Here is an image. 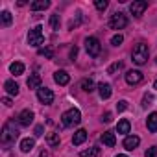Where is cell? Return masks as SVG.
Listing matches in <instances>:
<instances>
[{
    "label": "cell",
    "instance_id": "6da1fadb",
    "mask_svg": "<svg viewBox=\"0 0 157 157\" xmlns=\"http://www.w3.org/2000/svg\"><path fill=\"white\" fill-rule=\"evenodd\" d=\"M148 56H150V50H148V46H146L144 43L135 44V48H133V52H131V59H133V63H137V65H144V63L148 61Z\"/></svg>",
    "mask_w": 157,
    "mask_h": 157
},
{
    "label": "cell",
    "instance_id": "7a4b0ae2",
    "mask_svg": "<svg viewBox=\"0 0 157 157\" xmlns=\"http://www.w3.org/2000/svg\"><path fill=\"white\" fill-rule=\"evenodd\" d=\"M80 120H82V115H80V111H78V109H68V111L63 113V117H61V122H63V126H67V128L80 124Z\"/></svg>",
    "mask_w": 157,
    "mask_h": 157
},
{
    "label": "cell",
    "instance_id": "3957f363",
    "mask_svg": "<svg viewBox=\"0 0 157 157\" xmlns=\"http://www.w3.org/2000/svg\"><path fill=\"white\" fill-rule=\"evenodd\" d=\"M17 137H19V129L15 128L13 122H8V124L4 126V129H2V142H4V144H10V142H13Z\"/></svg>",
    "mask_w": 157,
    "mask_h": 157
},
{
    "label": "cell",
    "instance_id": "277c9868",
    "mask_svg": "<svg viewBox=\"0 0 157 157\" xmlns=\"http://www.w3.org/2000/svg\"><path fill=\"white\" fill-rule=\"evenodd\" d=\"M85 50H87L89 56L96 57V56H100V52H102V44H100V41H98L96 37H87V39H85Z\"/></svg>",
    "mask_w": 157,
    "mask_h": 157
},
{
    "label": "cell",
    "instance_id": "5b68a950",
    "mask_svg": "<svg viewBox=\"0 0 157 157\" xmlns=\"http://www.w3.org/2000/svg\"><path fill=\"white\" fill-rule=\"evenodd\" d=\"M41 30H43L41 26L30 30V33H28V43H30V46H41V44L44 43V35H43Z\"/></svg>",
    "mask_w": 157,
    "mask_h": 157
},
{
    "label": "cell",
    "instance_id": "8992f818",
    "mask_svg": "<svg viewBox=\"0 0 157 157\" xmlns=\"http://www.w3.org/2000/svg\"><path fill=\"white\" fill-rule=\"evenodd\" d=\"M109 26H111L113 30H122V28H126V26H128V19H126V15L120 13V11H117V13L111 17Z\"/></svg>",
    "mask_w": 157,
    "mask_h": 157
},
{
    "label": "cell",
    "instance_id": "52a82bcc",
    "mask_svg": "<svg viewBox=\"0 0 157 157\" xmlns=\"http://www.w3.org/2000/svg\"><path fill=\"white\" fill-rule=\"evenodd\" d=\"M37 98H39L41 104L50 105V104L54 102V93H52L48 87H39V89H37Z\"/></svg>",
    "mask_w": 157,
    "mask_h": 157
},
{
    "label": "cell",
    "instance_id": "ba28073f",
    "mask_svg": "<svg viewBox=\"0 0 157 157\" xmlns=\"http://www.w3.org/2000/svg\"><path fill=\"white\" fill-rule=\"evenodd\" d=\"M146 8H148V2H144V0H137V2H131L129 4V11L135 17H140L146 11Z\"/></svg>",
    "mask_w": 157,
    "mask_h": 157
},
{
    "label": "cell",
    "instance_id": "9c48e42d",
    "mask_svg": "<svg viewBox=\"0 0 157 157\" xmlns=\"http://www.w3.org/2000/svg\"><path fill=\"white\" fill-rule=\"evenodd\" d=\"M126 82H128L129 85H139V83L142 82V72H139V70H129V72L126 74Z\"/></svg>",
    "mask_w": 157,
    "mask_h": 157
},
{
    "label": "cell",
    "instance_id": "30bf717a",
    "mask_svg": "<svg viewBox=\"0 0 157 157\" xmlns=\"http://www.w3.org/2000/svg\"><path fill=\"white\" fill-rule=\"evenodd\" d=\"M32 122H33V113H32L30 109H24V111L19 115V124L26 128V126H30Z\"/></svg>",
    "mask_w": 157,
    "mask_h": 157
},
{
    "label": "cell",
    "instance_id": "8fae6325",
    "mask_svg": "<svg viewBox=\"0 0 157 157\" xmlns=\"http://www.w3.org/2000/svg\"><path fill=\"white\" fill-rule=\"evenodd\" d=\"M54 80H56L57 85H67V83L70 82V76H68L65 70H57V72L54 74Z\"/></svg>",
    "mask_w": 157,
    "mask_h": 157
},
{
    "label": "cell",
    "instance_id": "7c38bea8",
    "mask_svg": "<svg viewBox=\"0 0 157 157\" xmlns=\"http://www.w3.org/2000/svg\"><path fill=\"white\" fill-rule=\"evenodd\" d=\"M139 144H140V139H139V137H135V135H133V137H126V139H124V148H126V150H129V151H133Z\"/></svg>",
    "mask_w": 157,
    "mask_h": 157
},
{
    "label": "cell",
    "instance_id": "4fadbf2b",
    "mask_svg": "<svg viewBox=\"0 0 157 157\" xmlns=\"http://www.w3.org/2000/svg\"><path fill=\"white\" fill-rule=\"evenodd\" d=\"M100 139H102V142H104L105 146H109V148H113V146H115V142H117V139H115V133H113V131H104Z\"/></svg>",
    "mask_w": 157,
    "mask_h": 157
},
{
    "label": "cell",
    "instance_id": "5bb4252c",
    "mask_svg": "<svg viewBox=\"0 0 157 157\" xmlns=\"http://www.w3.org/2000/svg\"><path fill=\"white\" fill-rule=\"evenodd\" d=\"M98 93H100V98H102V100H107L113 91H111V85H109V83H104V82H102V83L98 85Z\"/></svg>",
    "mask_w": 157,
    "mask_h": 157
},
{
    "label": "cell",
    "instance_id": "9a60e30c",
    "mask_svg": "<svg viewBox=\"0 0 157 157\" xmlns=\"http://www.w3.org/2000/svg\"><path fill=\"white\" fill-rule=\"evenodd\" d=\"M85 139H87V131H85V129H78V131L74 133V137H72V144L80 146L82 142H85Z\"/></svg>",
    "mask_w": 157,
    "mask_h": 157
},
{
    "label": "cell",
    "instance_id": "2e32d148",
    "mask_svg": "<svg viewBox=\"0 0 157 157\" xmlns=\"http://www.w3.org/2000/svg\"><path fill=\"white\" fill-rule=\"evenodd\" d=\"M4 89H6V93H8V94H13V96H17V94H19V85H17L13 80H8V82L4 83Z\"/></svg>",
    "mask_w": 157,
    "mask_h": 157
},
{
    "label": "cell",
    "instance_id": "e0dca14e",
    "mask_svg": "<svg viewBox=\"0 0 157 157\" xmlns=\"http://www.w3.org/2000/svg\"><path fill=\"white\" fill-rule=\"evenodd\" d=\"M146 126H148V129H150L151 133H155V131H157V113H150V115H148Z\"/></svg>",
    "mask_w": 157,
    "mask_h": 157
},
{
    "label": "cell",
    "instance_id": "ac0fdd59",
    "mask_svg": "<svg viewBox=\"0 0 157 157\" xmlns=\"http://www.w3.org/2000/svg\"><path fill=\"white\" fill-rule=\"evenodd\" d=\"M30 8H32V11L46 10V8H50V2H48V0H37V2H32L30 4Z\"/></svg>",
    "mask_w": 157,
    "mask_h": 157
},
{
    "label": "cell",
    "instance_id": "d6986e66",
    "mask_svg": "<svg viewBox=\"0 0 157 157\" xmlns=\"http://www.w3.org/2000/svg\"><path fill=\"white\" fill-rule=\"evenodd\" d=\"M129 129H131V124H129V120H126V118H122V120L118 122V126H117V131L122 133V135L129 133Z\"/></svg>",
    "mask_w": 157,
    "mask_h": 157
},
{
    "label": "cell",
    "instance_id": "ffe728a7",
    "mask_svg": "<svg viewBox=\"0 0 157 157\" xmlns=\"http://www.w3.org/2000/svg\"><path fill=\"white\" fill-rule=\"evenodd\" d=\"M28 87L30 89H39V85H41V78H39V74H32L30 78H28Z\"/></svg>",
    "mask_w": 157,
    "mask_h": 157
},
{
    "label": "cell",
    "instance_id": "44dd1931",
    "mask_svg": "<svg viewBox=\"0 0 157 157\" xmlns=\"http://www.w3.org/2000/svg\"><path fill=\"white\" fill-rule=\"evenodd\" d=\"M33 146H35V140H33V139H22V142H21V150H22L24 153L32 151Z\"/></svg>",
    "mask_w": 157,
    "mask_h": 157
},
{
    "label": "cell",
    "instance_id": "7402d4cb",
    "mask_svg": "<svg viewBox=\"0 0 157 157\" xmlns=\"http://www.w3.org/2000/svg\"><path fill=\"white\" fill-rule=\"evenodd\" d=\"M10 70H11V74L21 76V74L24 72V65H22L21 61H15V63H11V65H10Z\"/></svg>",
    "mask_w": 157,
    "mask_h": 157
},
{
    "label": "cell",
    "instance_id": "603a6c76",
    "mask_svg": "<svg viewBox=\"0 0 157 157\" xmlns=\"http://www.w3.org/2000/svg\"><path fill=\"white\" fill-rule=\"evenodd\" d=\"M82 89H83L85 93H93V91H94V82L89 80V78H85V80H82Z\"/></svg>",
    "mask_w": 157,
    "mask_h": 157
},
{
    "label": "cell",
    "instance_id": "cb8c5ba5",
    "mask_svg": "<svg viewBox=\"0 0 157 157\" xmlns=\"http://www.w3.org/2000/svg\"><path fill=\"white\" fill-rule=\"evenodd\" d=\"M46 142L50 146H57L59 144V133H48L46 135Z\"/></svg>",
    "mask_w": 157,
    "mask_h": 157
},
{
    "label": "cell",
    "instance_id": "d4e9b609",
    "mask_svg": "<svg viewBox=\"0 0 157 157\" xmlns=\"http://www.w3.org/2000/svg\"><path fill=\"white\" fill-rule=\"evenodd\" d=\"M100 155V148H89L82 151V157H98Z\"/></svg>",
    "mask_w": 157,
    "mask_h": 157
},
{
    "label": "cell",
    "instance_id": "484cf974",
    "mask_svg": "<svg viewBox=\"0 0 157 157\" xmlns=\"http://www.w3.org/2000/svg\"><path fill=\"white\" fill-rule=\"evenodd\" d=\"M59 24H61V19H59L57 13H54V15L50 17V26H52V30H59Z\"/></svg>",
    "mask_w": 157,
    "mask_h": 157
},
{
    "label": "cell",
    "instance_id": "4316f807",
    "mask_svg": "<svg viewBox=\"0 0 157 157\" xmlns=\"http://www.w3.org/2000/svg\"><path fill=\"white\" fill-rule=\"evenodd\" d=\"M2 24L4 26H10L11 24V13L10 11H2Z\"/></svg>",
    "mask_w": 157,
    "mask_h": 157
},
{
    "label": "cell",
    "instance_id": "83f0119b",
    "mask_svg": "<svg viewBox=\"0 0 157 157\" xmlns=\"http://www.w3.org/2000/svg\"><path fill=\"white\" fill-rule=\"evenodd\" d=\"M120 68H122V63H120V61H117V63H113V65L107 68V74H115V72H118Z\"/></svg>",
    "mask_w": 157,
    "mask_h": 157
},
{
    "label": "cell",
    "instance_id": "f1b7e54d",
    "mask_svg": "<svg viewBox=\"0 0 157 157\" xmlns=\"http://www.w3.org/2000/svg\"><path fill=\"white\" fill-rule=\"evenodd\" d=\"M94 6H96V10H98V11H104V10H107V2H105V0H96V2H94Z\"/></svg>",
    "mask_w": 157,
    "mask_h": 157
},
{
    "label": "cell",
    "instance_id": "f546056e",
    "mask_svg": "<svg viewBox=\"0 0 157 157\" xmlns=\"http://www.w3.org/2000/svg\"><path fill=\"white\" fill-rule=\"evenodd\" d=\"M80 22H82V15H80V13H78V17H76V21L72 19V21H70V24H68V28H70V30H74V28H76L78 24H80Z\"/></svg>",
    "mask_w": 157,
    "mask_h": 157
},
{
    "label": "cell",
    "instance_id": "4dcf8cb0",
    "mask_svg": "<svg viewBox=\"0 0 157 157\" xmlns=\"http://www.w3.org/2000/svg\"><path fill=\"white\" fill-rule=\"evenodd\" d=\"M122 41H124V37L118 33V35H115V37L111 39V44H113V46H118V44H122Z\"/></svg>",
    "mask_w": 157,
    "mask_h": 157
},
{
    "label": "cell",
    "instance_id": "1f68e13d",
    "mask_svg": "<svg viewBox=\"0 0 157 157\" xmlns=\"http://www.w3.org/2000/svg\"><path fill=\"white\" fill-rule=\"evenodd\" d=\"M39 56H44V57H52V56H54V52H52V48H41V50H39Z\"/></svg>",
    "mask_w": 157,
    "mask_h": 157
},
{
    "label": "cell",
    "instance_id": "d6a6232c",
    "mask_svg": "<svg viewBox=\"0 0 157 157\" xmlns=\"http://www.w3.org/2000/svg\"><path fill=\"white\" fill-rule=\"evenodd\" d=\"M151 102H153V96H151V94H144V98H142V105H144V107H148Z\"/></svg>",
    "mask_w": 157,
    "mask_h": 157
},
{
    "label": "cell",
    "instance_id": "836d02e7",
    "mask_svg": "<svg viewBox=\"0 0 157 157\" xmlns=\"http://www.w3.org/2000/svg\"><path fill=\"white\" fill-rule=\"evenodd\" d=\"M144 155H146V157H157V148H155V146H151V148H148Z\"/></svg>",
    "mask_w": 157,
    "mask_h": 157
},
{
    "label": "cell",
    "instance_id": "e575fe53",
    "mask_svg": "<svg viewBox=\"0 0 157 157\" xmlns=\"http://www.w3.org/2000/svg\"><path fill=\"white\" fill-rule=\"evenodd\" d=\"M126 107H128V102H126V100H122V102L117 104V109H118V111H126Z\"/></svg>",
    "mask_w": 157,
    "mask_h": 157
},
{
    "label": "cell",
    "instance_id": "d590c367",
    "mask_svg": "<svg viewBox=\"0 0 157 157\" xmlns=\"http://www.w3.org/2000/svg\"><path fill=\"white\" fill-rule=\"evenodd\" d=\"M76 56H78V48H76V46H74V48H72V50H70V57H72V59H74V57H76Z\"/></svg>",
    "mask_w": 157,
    "mask_h": 157
},
{
    "label": "cell",
    "instance_id": "8d00e7d4",
    "mask_svg": "<svg viewBox=\"0 0 157 157\" xmlns=\"http://www.w3.org/2000/svg\"><path fill=\"white\" fill-rule=\"evenodd\" d=\"M102 120H104V122H111V113H105Z\"/></svg>",
    "mask_w": 157,
    "mask_h": 157
},
{
    "label": "cell",
    "instance_id": "74e56055",
    "mask_svg": "<svg viewBox=\"0 0 157 157\" xmlns=\"http://www.w3.org/2000/svg\"><path fill=\"white\" fill-rule=\"evenodd\" d=\"M35 135H37V137L43 135V126H37V128H35Z\"/></svg>",
    "mask_w": 157,
    "mask_h": 157
},
{
    "label": "cell",
    "instance_id": "f35d334b",
    "mask_svg": "<svg viewBox=\"0 0 157 157\" xmlns=\"http://www.w3.org/2000/svg\"><path fill=\"white\" fill-rule=\"evenodd\" d=\"M2 104H4V105H8V107H11V100H10V98H4V100H2Z\"/></svg>",
    "mask_w": 157,
    "mask_h": 157
},
{
    "label": "cell",
    "instance_id": "ab89813d",
    "mask_svg": "<svg viewBox=\"0 0 157 157\" xmlns=\"http://www.w3.org/2000/svg\"><path fill=\"white\" fill-rule=\"evenodd\" d=\"M153 89H157V80H155V83H153Z\"/></svg>",
    "mask_w": 157,
    "mask_h": 157
},
{
    "label": "cell",
    "instance_id": "60d3db41",
    "mask_svg": "<svg viewBox=\"0 0 157 157\" xmlns=\"http://www.w3.org/2000/svg\"><path fill=\"white\" fill-rule=\"evenodd\" d=\"M117 157H128V155H122V153H120V155H117Z\"/></svg>",
    "mask_w": 157,
    "mask_h": 157
},
{
    "label": "cell",
    "instance_id": "b9f144b4",
    "mask_svg": "<svg viewBox=\"0 0 157 157\" xmlns=\"http://www.w3.org/2000/svg\"><path fill=\"white\" fill-rule=\"evenodd\" d=\"M41 157H46V153H44V151H43V153H41Z\"/></svg>",
    "mask_w": 157,
    "mask_h": 157
},
{
    "label": "cell",
    "instance_id": "7bdbcfd3",
    "mask_svg": "<svg viewBox=\"0 0 157 157\" xmlns=\"http://www.w3.org/2000/svg\"><path fill=\"white\" fill-rule=\"evenodd\" d=\"M155 61H157V59H155Z\"/></svg>",
    "mask_w": 157,
    "mask_h": 157
}]
</instances>
